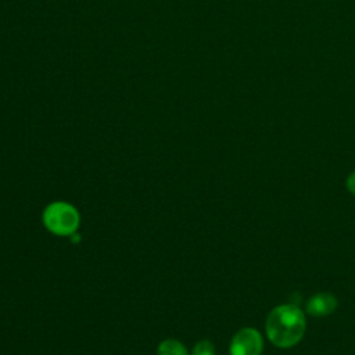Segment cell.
I'll return each instance as SVG.
<instances>
[{
    "instance_id": "obj_1",
    "label": "cell",
    "mask_w": 355,
    "mask_h": 355,
    "mask_svg": "<svg viewBox=\"0 0 355 355\" xmlns=\"http://www.w3.org/2000/svg\"><path fill=\"white\" fill-rule=\"evenodd\" d=\"M306 320L304 312L293 305L283 304L270 311L265 322L269 341L280 348H288L300 343L304 337Z\"/></svg>"
},
{
    "instance_id": "obj_2",
    "label": "cell",
    "mask_w": 355,
    "mask_h": 355,
    "mask_svg": "<svg viewBox=\"0 0 355 355\" xmlns=\"http://www.w3.org/2000/svg\"><path fill=\"white\" fill-rule=\"evenodd\" d=\"M79 214L68 202L55 201L46 207L43 212V223L54 234L72 236L79 226Z\"/></svg>"
},
{
    "instance_id": "obj_3",
    "label": "cell",
    "mask_w": 355,
    "mask_h": 355,
    "mask_svg": "<svg viewBox=\"0 0 355 355\" xmlns=\"http://www.w3.org/2000/svg\"><path fill=\"white\" fill-rule=\"evenodd\" d=\"M263 348V340L261 334L251 327H244L239 330L229 347L230 355H261Z\"/></svg>"
},
{
    "instance_id": "obj_4",
    "label": "cell",
    "mask_w": 355,
    "mask_h": 355,
    "mask_svg": "<svg viewBox=\"0 0 355 355\" xmlns=\"http://www.w3.org/2000/svg\"><path fill=\"white\" fill-rule=\"evenodd\" d=\"M337 308V298L330 293H318L308 301L306 311L312 316H327Z\"/></svg>"
},
{
    "instance_id": "obj_5",
    "label": "cell",
    "mask_w": 355,
    "mask_h": 355,
    "mask_svg": "<svg viewBox=\"0 0 355 355\" xmlns=\"http://www.w3.org/2000/svg\"><path fill=\"white\" fill-rule=\"evenodd\" d=\"M157 355H187V349L180 341L175 338H166L158 345Z\"/></svg>"
},
{
    "instance_id": "obj_6",
    "label": "cell",
    "mask_w": 355,
    "mask_h": 355,
    "mask_svg": "<svg viewBox=\"0 0 355 355\" xmlns=\"http://www.w3.org/2000/svg\"><path fill=\"white\" fill-rule=\"evenodd\" d=\"M191 355H215V347L211 341L201 340L194 345Z\"/></svg>"
},
{
    "instance_id": "obj_7",
    "label": "cell",
    "mask_w": 355,
    "mask_h": 355,
    "mask_svg": "<svg viewBox=\"0 0 355 355\" xmlns=\"http://www.w3.org/2000/svg\"><path fill=\"white\" fill-rule=\"evenodd\" d=\"M347 187L352 194H355V171L351 172L349 176L347 178Z\"/></svg>"
}]
</instances>
